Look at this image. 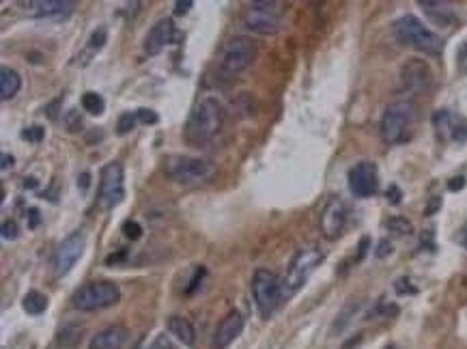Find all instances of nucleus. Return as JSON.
Here are the masks:
<instances>
[{"mask_svg": "<svg viewBox=\"0 0 467 349\" xmlns=\"http://www.w3.org/2000/svg\"><path fill=\"white\" fill-rule=\"evenodd\" d=\"M224 123V108L218 102V98H203L185 123V140L192 147H201L205 142L212 140Z\"/></svg>", "mask_w": 467, "mask_h": 349, "instance_id": "obj_1", "label": "nucleus"}, {"mask_svg": "<svg viewBox=\"0 0 467 349\" xmlns=\"http://www.w3.org/2000/svg\"><path fill=\"white\" fill-rule=\"evenodd\" d=\"M394 35L400 43H405L413 50L422 52V54H442L444 50V41L440 35H435L431 28H426L415 15H402L394 22Z\"/></svg>", "mask_w": 467, "mask_h": 349, "instance_id": "obj_2", "label": "nucleus"}, {"mask_svg": "<svg viewBox=\"0 0 467 349\" xmlns=\"http://www.w3.org/2000/svg\"><path fill=\"white\" fill-rule=\"evenodd\" d=\"M252 295L256 308H259L261 317H271L278 311V306L286 300L284 293V282L278 278L276 272H271L267 267H259L252 276Z\"/></svg>", "mask_w": 467, "mask_h": 349, "instance_id": "obj_3", "label": "nucleus"}, {"mask_svg": "<svg viewBox=\"0 0 467 349\" xmlns=\"http://www.w3.org/2000/svg\"><path fill=\"white\" fill-rule=\"evenodd\" d=\"M121 300V289L117 282L112 280H91L84 282L82 287L76 289L71 295L73 308L82 313H95L108 306H115Z\"/></svg>", "mask_w": 467, "mask_h": 349, "instance_id": "obj_4", "label": "nucleus"}, {"mask_svg": "<svg viewBox=\"0 0 467 349\" xmlns=\"http://www.w3.org/2000/svg\"><path fill=\"white\" fill-rule=\"evenodd\" d=\"M164 172L176 183L196 185V183H205L212 179L216 172V166L209 160H203V157L170 155L164 162Z\"/></svg>", "mask_w": 467, "mask_h": 349, "instance_id": "obj_5", "label": "nucleus"}, {"mask_svg": "<svg viewBox=\"0 0 467 349\" xmlns=\"http://www.w3.org/2000/svg\"><path fill=\"white\" fill-rule=\"evenodd\" d=\"M415 121V106L411 102H394L381 117V136L388 145H400L409 138Z\"/></svg>", "mask_w": 467, "mask_h": 349, "instance_id": "obj_6", "label": "nucleus"}, {"mask_svg": "<svg viewBox=\"0 0 467 349\" xmlns=\"http://www.w3.org/2000/svg\"><path fill=\"white\" fill-rule=\"evenodd\" d=\"M323 259H326V255H323V250H321L319 246H304V248H299L295 252L291 263H288L286 276L282 280L286 297L297 293L304 287V282L310 278V274L321 265V261H323Z\"/></svg>", "mask_w": 467, "mask_h": 349, "instance_id": "obj_7", "label": "nucleus"}, {"mask_svg": "<svg viewBox=\"0 0 467 349\" xmlns=\"http://www.w3.org/2000/svg\"><path fill=\"white\" fill-rule=\"evenodd\" d=\"M244 26L256 35H276L282 28V7L280 3H250L244 13Z\"/></svg>", "mask_w": 467, "mask_h": 349, "instance_id": "obj_8", "label": "nucleus"}, {"mask_svg": "<svg viewBox=\"0 0 467 349\" xmlns=\"http://www.w3.org/2000/svg\"><path fill=\"white\" fill-rule=\"evenodd\" d=\"M254 58H256V43L250 37L237 35L224 43L220 54V69L229 76H237L239 71L248 69Z\"/></svg>", "mask_w": 467, "mask_h": 349, "instance_id": "obj_9", "label": "nucleus"}, {"mask_svg": "<svg viewBox=\"0 0 467 349\" xmlns=\"http://www.w3.org/2000/svg\"><path fill=\"white\" fill-rule=\"evenodd\" d=\"M125 196V174L119 162H108L100 172V203L104 210H115Z\"/></svg>", "mask_w": 467, "mask_h": 349, "instance_id": "obj_10", "label": "nucleus"}, {"mask_svg": "<svg viewBox=\"0 0 467 349\" xmlns=\"http://www.w3.org/2000/svg\"><path fill=\"white\" fill-rule=\"evenodd\" d=\"M87 246V235L84 231H73L69 233L65 240H62L54 252V274L56 276H65L71 272V267L76 265V261L82 257Z\"/></svg>", "mask_w": 467, "mask_h": 349, "instance_id": "obj_11", "label": "nucleus"}, {"mask_svg": "<svg viewBox=\"0 0 467 349\" xmlns=\"http://www.w3.org/2000/svg\"><path fill=\"white\" fill-rule=\"evenodd\" d=\"M349 190L353 192V196L358 199H368L377 192L379 188V174H377V166L375 162H360L349 170Z\"/></svg>", "mask_w": 467, "mask_h": 349, "instance_id": "obj_12", "label": "nucleus"}, {"mask_svg": "<svg viewBox=\"0 0 467 349\" xmlns=\"http://www.w3.org/2000/svg\"><path fill=\"white\" fill-rule=\"evenodd\" d=\"M347 218H349V207L343 199L334 196L328 205L323 214H321V233H323L328 240H336L341 237V233L347 227Z\"/></svg>", "mask_w": 467, "mask_h": 349, "instance_id": "obj_13", "label": "nucleus"}, {"mask_svg": "<svg viewBox=\"0 0 467 349\" xmlns=\"http://www.w3.org/2000/svg\"><path fill=\"white\" fill-rule=\"evenodd\" d=\"M400 80H402L405 91H409L413 95H422L433 85V74H431V69H429V65L424 60L413 58V60H409V63L402 65Z\"/></svg>", "mask_w": 467, "mask_h": 349, "instance_id": "obj_14", "label": "nucleus"}, {"mask_svg": "<svg viewBox=\"0 0 467 349\" xmlns=\"http://www.w3.org/2000/svg\"><path fill=\"white\" fill-rule=\"evenodd\" d=\"M179 30H176L174 22L170 18H164L153 24V28L147 33V37H144V52L155 56L164 50L166 45L170 43H176V39H179Z\"/></svg>", "mask_w": 467, "mask_h": 349, "instance_id": "obj_15", "label": "nucleus"}, {"mask_svg": "<svg viewBox=\"0 0 467 349\" xmlns=\"http://www.w3.org/2000/svg\"><path fill=\"white\" fill-rule=\"evenodd\" d=\"M433 123L444 138L455 142L467 140V121L461 115L453 113V110H440V113H435Z\"/></svg>", "mask_w": 467, "mask_h": 349, "instance_id": "obj_16", "label": "nucleus"}, {"mask_svg": "<svg viewBox=\"0 0 467 349\" xmlns=\"http://www.w3.org/2000/svg\"><path fill=\"white\" fill-rule=\"evenodd\" d=\"M73 9H76L73 0H33V3L26 5V13L30 18H41V20L67 18L69 13H73Z\"/></svg>", "mask_w": 467, "mask_h": 349, "instance_id": "obj_17", "label": "nucleus"}, {"mask_svg": "<svg viewBox=\"0 0 467 349\" xmlns=\"http://www.w3.org/2000/svg\"><path fill=\"white\" fill-rule=\"evenodd\" d=\"M244 330V315L239 311H231L216 328L214 337V349H227Z\"/></svg>", "mask_w": 467, "mask_h": 349, "instance_id": "obj_18", "label": "nucleus"}, {"mask_svg": "<svg viewBox=\"0 0 467 349\" xmlns=\"http://www.w3.org/2000/svg\"><path fill=\"white\" fill-rule=\"evenodd\" d=\"M127 339V330L123 326H110L93 337L89 349H121Z\"/></svg>", "mask_w": 467, "mask_h": 349, "instance_id": "obj_19", "label": "nucleus"}, {"mask_svg": "<svg viewBox=\"0 0 467 349\" xmlns=\"http://www.w3.org/2000/svg\"><path fill=\"white\" fill-rule=\"evenodd\" d=\"M420 7L429 15V20L435 22L437 26H442V28L450 26L457 18L455 9L450 3H440V0H420Z\"/></svg>", "mask_w": 467, "mask_h": 349, "instance_id": "obj_20", "label": "nucleus"}, {"mask_svg": "<svg viewBox=\"0 0 467 349\" xmlns=\"http://www.w3.org/2000/svg\"><path fill=\"white\" fill-rule=\"evenodd\" d=\"M168 332L176 339V341H181L183 345H194L196 343V330L194 326H192L190 319H185V317L181 315H172L170 319H168Z\"/></svg>", "mask_w": 467, "mask_h": 349, "instance_id": "obj_21", "label": "nucleus"}, {"mask_svg": "<svg viewBox=\"0 0 467 349\" xmlns=\"http://www.w3.org/2000/svg\"><path fill=\"white\" fill-rule=\"evenodd\" d=\"M20 89H22V78L18 71H13L11 67L0 69V98L9 102L20 93Z\"/></svg>", "mask_w": 467, "mask_h": 349, "instance_id": "obj_22", "label": "nucleus"}, {"mask_svg": "<svg viewBox=\"0 0 467 349\" xmlns=\"http://www.w3.org/2000/svg\"><path fill=\"white\" fill-rule=\"evenodd\" d=\"M22 306H24V311H26L28 315H41V313H45V308H47V297H45L41 291H28V293L24 295Z\"/></svg>", "mask_w": 467, "mask_h": 349, "instance_id": "obj_23", "label": "nucleus"}, {"mask_svg": "<svg viewBox=\"0 0 467 349\" xmlns=\"http://www.w3.org/2000/svg\"><path fill=\"white\" fill-rule=\"evenodd\" d=\"M82 108L87 110L89 115H102L104 113V108H106V102L100 93H95V91H89L82 95Z\"/></svg>", "mask_w": 467, "mask_h": 349, "instance_id": "obj_24", "label": "nucleus"}, {"mask_svg": "<svg viewBox=\"0 0 467 349\" xmlns=\"http://www.w3.org/2000/svg\"><path fill=\"white\" fill-rule=\"evenodd\" d=\"M58 341L62 347H76L82 341V328L80 326H65L58 332Z\"/></svg>", "mask_w": 467, "mask_h": 349, "instance_id": "obj_25", "label": "nucleus"}, {"mask_svg": "<svg viewBox=\"0 0 467 349\" xmlns=\"http://www.w3.org/2000/svg\"><path fill=\"white\" fill-rule=\"evenodd\" d=\"M136 121H138L136 113H123V115L119 117V123H117V132H119L121 136L130 134V132L134 130Z\"/></svg>", "mask_w": 467, "mask_h": 349, "instance_id": "obj_26", "label": "nucleus"}, {"mask_svg": "<svg viewBox=\"0 0 467 349\" xmlns=\"http://www.w3.org/2000/svg\"><path fill=\"white\" fill-rule=\"evenodd\" d=\"M108 41V33H106V28H98V30H93V35L89 39V50L91 52H100L102 47L106 45Z\"/></svg>", "mask_w": 467, "mask_h": 349, "instance_id": "obj_27", "label": "nucleus"}, {"mask_svg": "<svg viewBox=\"0 0 467 349\" xmlns=\"http://www.w3.org/2000/svg\"><path fill=\"white\" fill-rule=\"evenodd\" d=\"M385 225H388L390 231H394V233H398V235H409V233L413 231L411 222H407L405 218H390L388 222H385Z\"/></svg>", "mask_w": 467, "mask_h": 349, "instance_id": "obj_28", "label": "nucleus"}, {"mask_svg": "<svg viewBox=\"0 0 467 349\" xmlns=\"http://www.w3.org/2000/svg\"><path fill=\"white\" fill-rule=\"evenodd\" d=\"M123 233H125V237H130L132 242H136V240H140V237H142V227L138 225L136 220H125L123 222Z\"/></svg>", "mask_w": 467, "mask_h": 349, "instance_id": "obj_29", "label": "nucleus"}, {"mask_svg": "<svg viewBox=\"0 0 467 349\" xmlns=\"http://www.w3.org/2000/svg\"><path fill=\"white\" fill-rule=\"evenodd\" d=\"M358 306H360V304H349V306H347V311H345V313H341V317H338V322H336V324H334V328H332L334 335H336V332H341V330L349 324L351 315L356 313V308H358Z\"/></svg>", "mask_w": 467, "mask_h": 349, "instance_id": "obj_30", "label": "nucleus"}, {"mask_svg": "<svg viewBox=\"0 0 467 349\" xmlns=\"http://www.w3.org/2000/svg\"><path fill=\"white\" fill-rule=\"evenodd\" d=\"M149 349H179V347H176V345L170 341L168 335H157V337L153 339V343L149 345Z\"/></svg>", "mask_w": 467, "mask_h": 349, "instance_id": "obj_31", "label": "nucleus"}, {"mask_svg": "<svg viewBox=\"0 0 467 349\" xmlns=\"http://www.w3.org/2000/svg\"><path fill=\"white\" fill-rule=\"evenodd\" d=\"M43 136H45V132H43V128H39V125H33V128L22 132V138L28 140V142H41Z\"/></svg>", "mask_w": 467, "mask_h": 349, "instance_id": "obj_32", "label": "nucleus"}, {"mask_svg": "<svg viewBox=\"0 0 467 349\" xmlns=\"http://www.w3.org/2000/svg\"><path fill=\"white\" fill-rule=\"evenodd\" d=\"M136 117H138L140 123H147V125H153V123L159 121V117L153 113V110H149V108H138L136 110Z\"/></svg>", "mask_w": 467, "mask_h": 349, "instance_id": "obj_33", "label": "nucleus"}, {"mask_svg": "<svg viewBox=\"0 0 467 349\" xmlns=\"http://www.w3.org/2000/svg\"><path fill=\"white\" fill-rule=\"evenodd\" d=\"M3 237L5 240H15V237H18V225H15L13 220H7L3 225Z\"/></svg>", "mask_w": 467, "mask_h": 349, "instance_id": "obj_34", "label": "nucleus"}, {"mask_svg": "<svg viewBox=\"0 0 467 349\" xmlns=\"http://www.w3.org/2000/svg\"><path fill=\"white\" fill-rule=\"evenodd\" d=\"M203 276H205V267H198L196 272H194V276H192V280H190V287L185 289V293H194V291H196V287L201 284V280H203Z\"/></svg>", "mask_w": 467, "mask_h": 349, "instance_id": "obj_35", "label": "nucleus"}, {"mask_svg": "<svg viewBox=\"0 0 467 349\" xmlns=\"http://www.w3.org/2000/svg\"><path fill=\"white\" fill-rule=\"evenodd\" d=\"M375 255H377V259H385L388 255H392V244L388 240H381L379 242V248L375 250Z\"/></svg>", "mask_w": 467, "mask_h": 349, "instance_id": "obj_36", "label": "nucleus"}, {"mask_svg": "<svg viewBox=\"0 0 467 349\" xmlns=\"http://www.w3.org/2000/svg\"><path fill=\"white\" fill-rule=\"evenodd\" d=\"M192 7H194V3H192V0H179V3H174V15H185Z\"/></svg>", "mask_w": 467, "mask_h": 349, "instance_id": "obj_37", "label": "nucleus"}, {"mask_svg": "<svg viewBox=\"0 0 467 349\" xmlns=\"http://www.w3.org/2000/svg\"><path fill=\"white\" fill-rule=\"evenodd\" d=\"M400 190H398V185H390L388 188V201L392 203V205H398L400 203Z\"/></svg>", "mask_w": 467, "mask_h": 349, "instance_id": "obj_38", "label": "nucleus"}, {"mask_svg": "<svg viewBox=\"0 0 467 349\" xmlns=\"http://www.w3.org/2000/svg\"><path fill=\"white\" fill-rule=\"evenodd\" d=\"M448 188L453 190V192H457V190H461V188H465V177H455L453 181L448 183Z\"/></svg>", "mask_w": 467, "mask_h": 349, "instance_id": "obj_39", "label": "nucleus"}, {"mask_svg": "<svg viewBox=\"0 0 467 349\" xmlns=\"http://www.w3.org/2000/svg\"><path fill=\"white\" fill-rule=\"evenodd\" d=\"M39 225V212L37 210H30V220H28V227L35 229Z\"/></svg>", "mask_w": 467, "mask_h": 349, "instance_id": "obj_40", "label": "nucleus"}, {"mask_svg": "<svg viewBox=\"0 0 467 349\" xmlns=\"http://www.w3.org/2000/svg\"><path fill=\"white\" fill-rule=\"evenodd\" d=\"M0 160H3V164H0V166H3V170H7L9 166H13V155H9V153L0 155Z\"/></svg>", "mask_w": 467, "mask_h": 349, "instance_id": "obj_41", "label": "nucleus"}, {"mask_svg": "<svg viewBox=\"0 0 467 349\" xmlns=\"http://www.w3.org/2000/svg\"><path fill=\"white\" fill-rule=\"evenodd\" d=\"M69 125H76V130H78V125H82V119H80L78 117V113H76V110H71V113H69Z\"/></svg>", "mask_w": 467, "mask_h": 349, "instance_id": "obj_42", "label": "nucleus"}, {"mask_svg": "<svg viewBox=\"0 0 467 349\" xmlns=\"http://www.w3.org/2000/svg\"><path fill=\"white\" fill-rule=\"evenodd\" d=\"M89 179H91V174H89V172H84L82 177L78 179V185L82 188V190H87V188H89Z\"/></svg>", "mask_w": 467, "mask_h": 349, "instance_id": "obj_43", "label": "nucleus"}, {"mask_svg": "<svg viewBox=\"0 0 467 349\" xmlns=\"http://www.w3.org/2000/svg\"><path fill=\"white\" fill-rule=\"evenodd\" d=\"M461 65L467 69V41H465L463 47H461Z\"/></svg>", "mask_w": 467, "mask_h": 349, "instance_id": "obj_44", "label": "nucleus"}, {"mask_svg": "<svg viewBox=\"0 0 467 349\" xmlns=\"http://www.w3.org/2000/svg\"><path fill=\"white\" fill-rule=\"evenodd\" d=\"M463 246L467 248V227H465V231H463Z\"/></svg>", "mask_w": 467, "mask_h": 349, "instance_id": "obj_45", "label": "nucleus"}, {"mask_svg": "<svg viewBox=\"0 0 467 349\" xmlns=\"http://www.w3.org/2000/svg\"><path fill=\"white\" fill-rule=\"evenodd\" d=\"M385 349H394V347H392V345H390V347H385Z\"/></svg>", "mask_w": 467, "mask_h": 349, "instance_id": "obj_46", "label": "nucleus"}]
</instances>
